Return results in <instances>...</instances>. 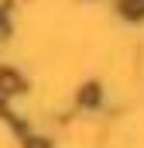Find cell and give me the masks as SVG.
Instances as JSON below:
<instances>
[{"label": "cell", "instance_id": "cell-1", "mask_svg": "<svg viewBox=\"0 0 144 148\" xmlns=\"http://www.w3.org/2000/svg\"><path fill=\"white\" fill-rule=\"evenodd\" d=\"M0 90L3 93H17L21 90V76L10 73V69H0Z\"/></svg>", "mask_w": 144, "mask_h": 148}, {"label": "cell", "instance_id": "cell-2", "mask_svg": "<svg viewBox=\"0 0 144 148\" xmlns=\"http://www.w3.org/2000/svg\"><path fill=\"white\" fill-rule=\"evenodd\" d=\"M124 14H127V17L144 14V0H124Z\"/></svg>", "mask_w": 144, "mask_h": 148}, {"label": "cell", "instance_id": "cell-3", "mask_svg": "<svg viewBox=\"0 0 144 148\" xmlns=\"http://www.w3.org/2000/svg\"><path fill=\"white\" fill-rule=\"evenodd\" d=\"M86 103H96V86H86V97H82Z\"/></svg>", "mask_w": 144, "mask_h": 148}, {"label": "cell", "instance_id": "cell-4", "mask_svg": "<svg viewBox=\"0 0 144 148\" xmlns=\"http://www.w3.org/2000/svg\"><path fill=\"white\" fill-rule=\"evenodd\" d=\"M3 35H7V24H3V21H0V38H3Z\"/></svg>", "mask_w": 144, "mask_h": 148}, {"label": "cell", "instance_id": "cell-5", "mask_svg": "<svg viewBox=\"0 0 144 148\" xmlns=\"http://www.w3.org/2000/svg\"><path fill=\"white\" fill-rule=\"evenodd\" d=\"M31 148H45V141H31Z\"/></svg>", "mask_w": 144, "mask_h": 148}]
</instances>
